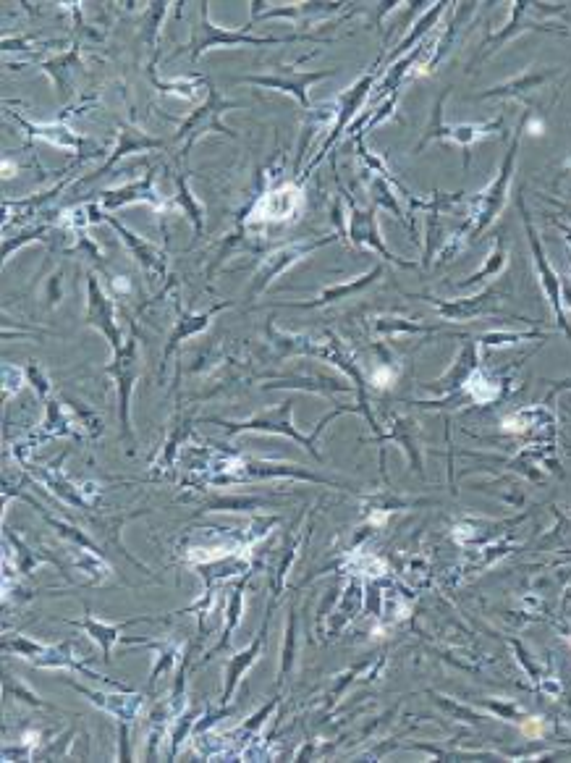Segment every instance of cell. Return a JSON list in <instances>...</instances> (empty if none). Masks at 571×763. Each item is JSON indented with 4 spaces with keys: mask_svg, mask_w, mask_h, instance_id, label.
Here are the masks:
<instances>
[{
    "mask_svg": "<svg viewBox=\"0 0 571 763\" xmlns=\"http://www.w3.org/2000/svg\"><path fill=\"white\" fill-rule=\"evenodd\" d=\"M372 84H375V71H370L367 77L357 79V82L351 84L349 90L344 92V95H338V100H336V121H333V129H331V134H328V139H325V145L320 147V155H317V158L310 163V168H307V174H310L312 168H315L317 163L323 160V155L328 153V150H331L333 145H336L338 139L344 137V132H349V124H351V121H354V116H357V113H359V108L365 105L367 95H370V90H372ZM307 174H304V176H307Z\"/></svg>",
    "mask_w": 571,
    "mask_h": 763,
    "instance_id": "52a82bcc",
    "label": "cell"
},
{
    "mask_svg": "<svg viewBox=\"0 0 571 763\" xmlns=\"http://www.w3.org/2000/svg\"><path fill=\"white\" fill-rule=\"evenodd\" d=\"M260 648H262V635H260V640H255V643H252L247 651L239 653V656H236V659L228 664V672H226L228 680H226V693H223V703L231 701V695H234V690H236V682H239V677L244 674V669H247V666L255 661V656L260 653Z\"/></svg>",
    "mask_w": 571,
    "mask_h": 763,
    "instance_id": "4316f807",
    "label": "cell"
},
{
    "mask_svg": "<svg viewBox=\"0 0 571 763\" xmlns=\"http://www.w3.org/2000/svg\"><path fill=\"white\" fill-rule=\"evenodd\" d=\"M503 129V118H496L490 124H456L451 126V137L448 142H454L464 150V166H469V147L475 145L477 139H485L490 134H496Z\"/></svg>",
    "mask_w": 571,
    "mask_h": 763,
    "instance_id": "d4e9b609",
    "label": "cell"
},
{
    "mask_svg": "<svg viewBox=\"0 0 571 763\" xmlns=\"http://www.w3.org/2000/svg\"><path fill=\"white\" fill-rule=\"evenodd\" d=\"M490 299H493V292L488 289V292L480 294V297H475V299H456V302H441V299H433V305L438 307L441 318L456 320V323H461V320H472V318H477V315H488L490 313V305H488Z\"/></svg>",
    "mask_w": 571,
    "mask_h": 763,
    "instance_id": "44dd1931",
    "label": "cell"
},
{
    "mask_svg": "<svg viewBox=\"0 0 571 763\" xmlns=\"http://www.w3.org/2000/svg\"><path fill=\"white\" fill-rule=\"evenodd\" d=\"M76 61V50L74 53H66V56H58L53 58V61L48 63H42L45 66V71H48L50 77H53V82H56V90L61 98H66V92H69V82H71V66H74Z\"/></svg>",
    "mask_w": 571,
    "mask_h": 763,
    "instance_id": "f546056e",
    "label": "cell"
},
{
    "mask_svg": "<svg viewBox=\"0 0 571 763\" xmlns=\"http://www.w3.org/2000/svg\"><path fill=\"white\" fill-rule=\"evenodd\" d=\"M302 202V195L296 187H286L281 192H273V195H265L262 202L257 205V216L268 218V221H281V218H289Z\"/></svg>",
    "mask_w": 571,
    "mask_h": 763,
    "instance_id": "cb8c5ba5",
    "label": "cell"
},
{
    "mask_svg": "<svg viewBox=\"0 0 571 763\" xmlns=\"http://www.w3.org/2000/svg\"><path fill=\"white\" fill-rule=\"evenodd\" d=\"M103 221L111 223L113 229H116L118 234H121L124 244H126V247H129L131 255L137 257V263L142 265V268H145L147 276H150V278H163V276H166V255H163V252H160L158 247H155V244L145 242V239H142V236H139V234H131V231L124 226V223L116 221V218L103 216Z\"/></svg>",
    "mask_w": 571,
    "mask_h": 763,
    "instance_id": "4fadbf2b",
    "label": "cell"
},
{
    "mask_svg": "<svg viewBox=\"0 0 571 763\" xmlns=\"http://www.w3.org/2000/svg\"><path fill=\"white\" fill-rule=\"evenodd\" d=\"M291 404H294V402H286V404H283V407H278V410L262 412V415L252 417V420H244V423H221V425H226V431L231 433V436H234V433H241V431L283 433V436L294 438L296 444H302L304 449L310 451V454H312V457H315V459H323V457H320V454H317V449H315V436H317V433H320V431H323V425L328 423V420H333V417L338 415V410H336V412H331V415L325 417L323 423L317 425L315 433H312V436H304V433L294 431V425H291Z\"/></svg>",
    "mask_w": 571,
    "mask_h": 763,
    "instance_id": "5b68a950",
    "label": "cell"
},
{
    "mask_svg": "<svg viewBox=\"0 0 571 763\" xmlns=\"http://www.w3.org/2000/svg\"><path fill=\"white\" fill-rule=\"evenodd\" d=\"M137 339H131L121 352H116V362H113L111 373L118 383V404H121V428L124 436L131 438V420H129V402L131 389H134V378H137Z\"/></svg>",
    "mask_w": 571,
    "mask_h": 763,
    "instance_id": "8fae6325",
    "label": "cell"
},
{
    "mask_svg": "<svg viewBox=\"0 0 571 763\" xmlns=\"http://www.w3.org/2000/svg\"><path fill=\"white\" fill-rule=\"evenodd\" d=\"M226 307H231V302H223V305L213 307V310H207V313H202V315H186V313H181L179 320H176V328H173L171 339H168V344H166V352H163V368H166L168 357H171L173 349L179 347L181 341L189 339V336H194V333H200L202 328H207L210 318H213L215 313H221V310H226Z\"/></svg>",
    "mask_w": 571,
    "mask_h": 763,
    "instance_id": "ffe728a7",
    "label": "cell"
},
{
    "mask_svg": "<svg viewBox=\"0 0 571 763\" xmlns=\"http://www.w3.org/2000/svg\"><path fill=\"white\" fill-rule=\"evenodd\" d=\"M234 108H239V103L228 100L218 87H213V84H207V98L202 100V103L197 105V108H194L184 121H181L179 129H176V145L181 147V155L186 158L189 150H192L202 137H207V134H226V137H236V132H231V129H228V126L221 121L223 113L234 111Z\"/></svg>",
    "mask_w": 571,
    "mask_h": 763,
    "instance_id": "7a4b0ae2",
    "label": "cell"
},
{
    "mask_svg": "<svg viewBox=\"0 0 571 763\" xmlns=\"http://www.w3.org/2000/svg\"><path fill=\"white\" fill-rule=\"evenodd\" d=\"M516 205H519V210H522L524 229H527V236H530L532 260H535V265H537V276H540V286H543L545 297H548V302H551L553 315H556V326L561 328V331H564L566 336H569V339H571V326H569V323H566L564 305H561V281H558L556 271H553L551 263H548V255H545L543 242H540V236H537V231L532 229L530 213H527V208H524L522 197L516 200Z\"/></svg>",
    "mask_w": 571,
    "mask_h": 763,
    "instance_id": "8992f818",
    "label": "cell"
},
{
    "mask_svg": "<svg viewBox=\"0 0 571 763\" xmlns=\"http://www.w3.org/2000/svg\"><path fill=\"white\" fill-rule=\"evenodd\" d=\"M380 276H383V268H380V265H375V268H372L370 273H365V276L354 278V281H349V284L331 286V289L320 292V297L312 299V302H307V305H294V307H304V310H310V307L333 305V302H341V299H349V297H354V294L365 292L367 286L375 284Z\"/></svg>",
    "mask_w": 571,
    "mask_h": 763,
    "instance_id": "d6986e66",
    "label": "cell"
},
{
    "mask_svg": "<svg viewBox=\"0 0 571 763\" xmlns=\"http://www.w3.org/2000/svg\"><path fill=\"white\" fill-rule=\"evenodd\" d=\"M344 6V3H302V6H289V8H270V11H260V14H252V21H249V27H244L249 32L252 24L257 19H315V16H325V14H336L338 8Z\"/></svg>",
    "mask_w": 571,
    "mask_h": 763,
    "instance_id": "603a6c76",
    "label": "cell"
},
{
    "mask_svg": "<svg viewBox=\"0 0 571 763\" xmlns=\"http://www.w3.org/2000/svg\"><path fill=\"white\" fill-rule=\"evenodd\" d=\"M446 98H448V90H443L441 98L435 100L433 121L427 124L425 137H422V142L417 145V150H414V153H422V147H425L427 142H435V139H443V142H448V137H451V126H446V121H443V103H446Z\"/></svg>",
    "mask_w": 571,
    "mask_h": 763,
    "instance_id": "f1b7e54d",
    "label": "cell"
},
{
    "mask_svg": "<svg viewBox=\"0 0 571 763\" xmlns=\"http://www.w3.org/2000/svg\"><path fill=\"white\" fill-rule=\"evenodd\" d=\"M446 6H448V3H435V6L430 8L427 14H422V19L417 21L412 32H409V35H406L404 40H401L399 45H396V50H393L391 56H388V61H396V58L409 56V53H412L414 48H420L427 32H433V29H435V24H438V19H441V16H443Z\"/></svg>",
    "mask_w": 571,
    "mask_h": 763,
    "instance_id": "7402d4cb",
    "label": "cell"
},
{
    "mask_svg": "<svg viewBox=\"0 0 571 763\" xmlns=\"http://www.w3.org/2000/svg\"><path fill=\"white\" fill-rule=\"evenodd\" d=\"M16 124L35 139H45L53 147H61V150H79L84 145V139L66 124H29L27 118H21L19 113H11Z\"/></svg>",
    "mask_w": 571,
    "mask_h": 763,
    "instance_id": "e0dca14e",
    "label": "cell"
},
{
    "mask_svg": "<svg viewBox=\"0 0 571 763\" xmlns=\"http://www.w3.org/2000/svg\"><path fill=\"white\" fill-rule=\"evenodd\" d=\"M475 370H477V347H475V341H472V344H464L454 370L443 375L441 381H435L433 389H438L441 394H456L461 386H467V383L472 381Z\"/></svg>",
    "mask_w": 571,
    "mask_h": 763,
    "instance_id": "ac0fdd59",
    "label": "cell"
},
{
    "mask_svg": "<svg viewBox=\"0 0 571 763\" xmlns=\"http://www.w3.org/2000/svg\"><path fill=\"white\" fill-rule=\"evenodd\" d=\"M100 200L108 210H118L129 205V202H147L152 208L163 210L166 208V200L158 195V189H155V171H147L145 176L139 181H131L126 187L118 189H105L100 192Z\"/></svg>",
    "mask_w": 571,
    "mask_h": 763,
    "instance_id": "7c38bea8",
    "label": "cell"
},
{
    "mask_svg": "<svg viewBox=\"0 0 571 763\" xmlns=\"http://www.w3.org/2000/svg\"><path fill=\"white\" fill-rule=\"evenodd\" d=\"M118 145L116 150H113V155L108 160H105V166H100L92 176H87L84 181H92L97 179V176H103L108 168L113 166V163H118V160L124 158V155H131V153H145V150H160L163 147V139H155L150 137V134H145L139 126L134 124H121L118 126Z\"/></svg>",
    "mask_w": 571,
    "mask_h": 763,
    "instance_id": "5bb4252c",
    "label": "cell"
},
{
    "mask_svg": "<svg viewBox=\"0 0 571 763\" xmlns=\"http://www.w3.org/2000/svg\"><path fill=\"white\" fill-rule=\"evenodd\" d=\"M566 35H571V29H566Z\"/></svg>",
    "mask_w": 571,
    "mask_h": 763,
    "instance_id": "8d00e7d4",
    "label": "cell"
},
{
    "mask_svg": "<svg viewBox=\"0 0 571 763\" xmlns=\"http://www.w3.org/2000/svg\"><path fill=\"white\" fill-rule=\"evenodd\" d=\"M241 588H244V585H239V588L234 590V598H231V606H228V625H226V632H223L221 648L226 646V640L231 638V630H234L236 619H239V614H241Z\"/></svg>",
    "mask_w": 571,
    "mask_h": 763,
    "instance_id": "d6a6232c",
    "label": "cell"
},
{
    "mask_svg": "<svg viewBox=\"0 0 571 763\" xmlns=\"http://www.w3.org/2000/svg\"><path fill=\"white\" fill-rule=\"evenodd\" d=\"M532 11H537V3H511V19L509 24L501 29V32H496V35H490L488 40L482 42V53L477 61H485L488 56H493L496 50H501L506 42H509V37H516L519 32H524V29H545V27H537L535 21L530 19Z\"/></svg>",
    "mask_w": 571,
    "mask_h": 763,
    "instance_id": "2e32d148",
    "label": "cell"
},
{
    "mask_svg": "<svg viewBox=\"0 0 571 763\" xmlns=\"http://www.w3.org/2000/svg\"><path fill=\"white\" fill-rule=\"evenodd\" d=\"M320 37L312 35H291V37H260L249 35L247 29H234L221 27V24H213L210 19V3L202 0L200 3V16L194 19L192 24V37L186 42L179 53H189L194 63L205 56L207 50L213 48H234V45H255V48H268V45H289V42H317Z\"/></svg>",
    "mask_w": 571,
    "mask_h": 763,
    "instance_id": "6da1fadb",
    "label": "cell"
},
{
    "mask_svg": "<svg viewBox=\"0 0 571 763\" xmlns=\"http://www.w3.org/2000/svg\"><path fill=\"white\" fill-rule=\"evenodd\" d=\"M87 292H90V299H87V323L111 341L113 354L121 352L124 341H121V331L116 326V310H113V302L103 292V286H100V281L95 276H90V281H87Z\"/></svg>",
    "mask_w": 571,
    "mask_h": 763,
    "instance_id": "9c48e42d",
    "label": "cell"
},
{
    "mask_svg": "<svg viewBox=\"0 0 571 763\" xmlns=\"http://www.w3.org/2000/svg\"><path fill=\"white\" fill-rule=\"evenodd\" d=\"M24 373H27L29 383H32V386H35V389H37V394L48 396V378L42 375V370H37L35 365H29V368L24 370Z\"/></svg>",
    "mask_w": 571,
    "mask_h": 763,
    "instance_id": "e575fe53",
    "label": "cell"
},
{
    "mask_svg": "<svg viewBox=\"0 0 571 763\" xmlns=\"http://www.w3.org/2000/svg\"><path fill=\"white\" fill-rule=\"evenodd\" d=\"M558 74H561V69L527 71V74H522V77H514V79H509V82L498 84V87H493V90H488V92H482V95H477V98L480 100H488V98H524V100H530L532 92L543 90L545 84L553 82Z\"/></svg>",
    "mask_w": 571,
    "mask_h": 763,
    "instance_id": "9a60e30c",
    "label": "cell"
},
{
    "mask_svg": "<svg viewBox=\"0 0 571 763\" xmlns=\"http://www.w3.org/2000/svg\"><path fill=\"white\" fill-rule=\"evenodd\" d=\"M166 11H168V3H155V8H152V21H150V29H147V40H150V45L152 42H158V24Z\"/></svg>",
    "mask_w": 571,
    "mask_h": 763,
    "instance_id": "836d02e7",
    "label": "cell"
},
{
    "mask_svg": "<svg viewBox=\"0 0 571 763\" xmlns=\"http://www.w3.org/2000/svg\"><path fill=\"white\" fill-rule=\"evenodd\" d=\"M344 197H346V202H349V236H351V242L357 244V247H370V250H378L380 255L386 257V260H393L396 265H406V268H412L414 263L393 257L391 252L386 250V244L380 242L378 223H375V210H362L357 202L346 195V192H344Z\"/></svg>",
    "mask_w": 571,
    "mask_h": 763,
    "instance_id": "30bf717a",
    "label": "cell"
},
{
    "mask_svg": "<svg viewBox=\"0 0 571 763\" xmlns=\"http://www.w3.org/2000/svg\"><path fill=\"white\" fill-rule=\"evenodd\" d=\"M176 192H179V195L173 197V205H176V208H179L181 213L192 221L194 231H197V236H200L202 229H205V210H202L200 202L194 200V195L189 192V184H186L184 176L176 179Z\"/></svg>",
    "mask_w": 571,
    "mask_h": 763,
    "instance_id": "484cf974",
    "label": "cell"
},
{
    "mask_svg": "<svg viewBox=\"0 0 571 763\" xmlns=\"http://www.w3.org/2000/svg\"><path fill=\"white\" fill-rule=\"evenodd\" d=\"M527 121H530V113H524L522 121H519V126H516L509 153H506V158H503L501 171H498L496 181H493V184H490L485 192H480V197L475 200V213H472V218H475V226H472V239H477L482 231L488 229L490 223L501 216V210L506 208V202H509V187H511V179H514L516 155H519V142H522V134H524V126H527Z\"/></svg>",
    "mask_w": 571,
    "mask_h": 763,
    "instance_id": "3957f363",
    "label": "cell"
},
{
    "mask_svg": "<svg viewBox=\"0 0 571 763\" xmlns=\"http://www.w3.org/2000/svg\"><path fill=\"white\" fill-rule=\"evenodd\" d=\"M503 265H506V244H503V239H498L496 252H493V260H488V263L482 265V271H477L475 276L467 278V281H461L459 286H472V284H477V281H482V278L488 276V273H490V276H493V273L501 271Z\"/></svg>",
    "mask_w": 571,
    "mask_h": 763,
    "instance_id": "1f68e13d",
    "label": "cell"
},
{
    "mask_svg": "<svg viewBox=\"0 0 571 763\" xmlns=\"http://www.w3.org/2000/svg\"><path fill=\"white\" fill-rule=\"evenodd\" d=\"M126 625H131V622H121V625H103V622H97V619H92V617H87L84 622H79V627H84V630L90 632V638L100 640L105 661H111V646H113V640H116V632L124 630Z\"/></svg>",
    "mask_w": 571,
    "mask_h": 763,
    "instance_id": "83f0119b",
    "label": "cell"
},
{
    "mask_svg": "<svg viewBox=\"0 0 571 763\" xmlns=\"http://www.w3.org/2000/svg\"><path fill=\"white\" fill-rule=\"evenodd\" d=\"M155 90H160L163 95H179V98L194 100L197 98V87H200V79H181V82H163V79L152 77Z\"/></svg>",
    "mask_w": 571,
    "mask_h": 763,
    "instance_id": "4dcf8cb0",
    "label": "cell"
},
{
    "mask_svg": "<svg viewBox=\"0 0 571 763\" xmlns=\"http://www.w3.org/2000/svg\"><path fill=\"white\" fill-rule=\"evenodd\" d=\"M328 242H333V236H328V239H320V242L291 244V247H283V250L270 252V255L262 260L260 268H257L255 278H252V286H249V297H257L260 292H265L273 278L281 276L283 271H289L291 265L299 263L304 255H310V252L320 250V247H323V244H328Z\"/></svg>",
    "mask_w": 571,
    "mask_h": 763,
    "instance_id": "ba28073f",
    "label": "cell"
},
{
    "mask_svg": "<svg viewBox=\"0 0 571 763\" xmlns=\"http://www.w3.org/2000/svg\"><path fill=\"white\" fill-rule=\"evenodd\" d=\"M336 69L325 71H294L289 66H281L273 74H257V77H236L234 82L239 84H252V87H260V90H273V92H286L296 103L302 105L304 113L310 111V87L323 79L333 77Z\"/></svg>",
    "mask_w": 571,
    "mask_h": 763,
    "instance_id": "277c9868",
    "label": "cell"
},
{
    "mask_svg": "<svg viewBox=\"0 0 571 763\" xmlns=\"http://www.w3.org/2000/svg\"><path fill=\"white\" fill-rule=\"evenodd\" d=\"M561 389H571V381H564V383H558V391Z\"/></svg>",
    "mask_w": 571,
    "mask_h": 763,
    "instance_id": "d590c367",
    "label": "cell"
}]
</instances>
